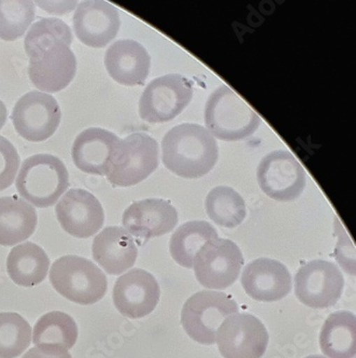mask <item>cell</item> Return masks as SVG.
<instances>
[{
  "instance_id": "obj_33",
  "label": "cell",
  "mask_w": 356,
  "mask_h": 358,
  "mask_svg": "<svg viewBox=\"0 0 356 358\" xmlns=\"http://www.w3.org/2000/svg\"><path fill=\"white\" fill-rule=\"evenodd\" d=\"M22 358H73L69 352L61 348L35 347L26 352Z\"/></svg>"
},
{
  "instance_id": "obj_5",
  "label": "cell",
  "mask_w": 356,
  "mask_h": 358,
  "mask_svg": "<svg viewBox=\"0 0 356 358\" xmlns=\"http://www.w3.org/2000/svg\"><path fill=\"white\" fill-rule=\"evenodd\" d=\"M159 164L156 140L147 134H131L118 142L106 178L115 187H128L150 177Z\"/></svg>"
},
{
  "instance_id": "obj_29",
  "label": "cell",
  "mask_w": 356,
  "mask_h": 358,
  "mask_svg": "<svg viewBox=\"0 0 356 358\" xmlns=\"http://www.w3.org/2000/svg\"><path fill=\"white\" fill-rule=\"evenodd\" d=\"M35 19V5L28 0H0V39L14 41Z\"/></svg>"
},
{
  "instance_id": "obj_9",
  "label": "cell",
  "mask_w": 356,
  "mask_h": 358,
  "mask_svg": "<svg viewBox=\"0 0 356 358\" xmlns=\"http://www.w3.org/2000/svg\"><path fill=\"white\" fill-rule=\"evenodd\" d=\"M70 45L68 42L54 41L28 55V75L39 91L57 93L73 82L77 59Z\"/></svg>"
},
{
  "instance_id": "obj_14",
  "label": "cell",
  "mask_w": 356,
  "mask_h": 358,
  "mask_svg": "<svg viewBox=\"0 0 356 358\" xmlns=\"http://www.w3.org/2000/svg\"><path fill=\"white\" fill-rule=\"evenodd\" d=\"M113 303L118 311L128 319H142L159 305L161 289L155 278L140 268L126 272L115 282Z\"/></svg>"
},
{
  "instance_id": "obj_8",
  "label": "cell",
  "mask_w": 356,
  "mask_h": 358,
  "mask_svg": "<svg viewBox=\"0 0 356 358\" xmlns=\"http://www.w3.org/2000/svg\"><path fill=\"white\" fill-rule=\"evenodd\" d=\"M243 255L235 242L223 238L211 240L194 259L197 281L210 289H226L239 278Z\"/></svg>"
},
{
  "instance_id": "obj_6",
  "label": "cell",
  "mask_w": 356,
  "mask_h": 358,
  "mask_svg": "<svg viewBox=\"0 0 356 358\" xmlns=\"http://www.w3.org/2000/svg\"><path fill=\"white\" fill-rule=\"evenodd\" d=\"M237 313H239L237 303L225 293L198 292L184 303L181 325L194 341L212 345L215 343V336L222 323Z\"/></svg>"
},
{
  "instance_id": "obj_30",
  "label": "cell",
  "mask_w": 356,
  "mask_h": 358,
  "mask_svg": "<svg viewBox=\"0 0 356 358\" xmlns=\"http://www.w3.org/2000/svg\"><path fill=\"white\" fill-rule=\"evenodd\" d=\"M54 41H65L73 43V33L69 26L62 20L48 17L36 22L24 42L26 54L29 55L31 52L39 48L50 45Z\"/></svg>"
},
{
  "instance_id": "obj_23",
  "label": "cell",
  "mask_w": 356,
  "mask_h": 358,
  "mask_svg": "<svg viewBox=\"0 0 356 358\" xmlns=\"http://www.w3.org/2000/svg\"><path fill=\"white\" fill-rule=\"evenodd\" d=\"M50 263L45 250L34 242H25L14 247L8 255V275L17 285L31 287L47 278Z\"/></svg>"
},
{
  "instance_id": "obj_28",
  "label": "cell",
  "mask_w": 356,
  "mask_h": 358,
  "mask_svg": "<svg viewBox=\"0 0 356 358\" xmlns=\"http://www.w3.org/2000/svg\"><path fill=\"white\" fill-rule=\"evenodd\" d=\"M31 343V327L20 314L0 313V358L19 357Z\"/></svg>"
},
{
  "instance_id": "obj_2",
  "label": "cell",
  "mask_w": 356,
  "mask_h": 358,
  "mask_svg": "<svg viewBox=\"0 0 356 358\" xmlns=\"http://www.w3.org/2000/svg\"><path fill=\"white\" fill-rule=\"evenodd\" d=\"M207 131L223 141H239L253 135L261 117L227 85L218 87L205 107Z\"/></svg>"
},
{
  "instance_id": "obj_24",
  "label": "cell",
  "mask_w": 356,
  "mask_h": 358,
  "mask_svg": "<svg viewBox=\"0 0 356 358\" xmlns=\"http://www.w3.org/2000/svg\"><path fill=\"white\" fill-rule=\"evenodd\" d=\"M320 348L327 358L355 357V315L345 310L332 313L320 333Z\"/></svg>"
},
{
  "instance_id": "obj_3",
  "label": "cell",
  "mask_w": 356,
  "mask_h": 358,
  "mask_svg": "<svg viewBox=\"0 0 356 358\" xmlns=\"http://www.w3.org/2000/svg\"><path fill=\"white\" fill-rule=\"evenodd\" d=\"M15 185L29 205L51 207L69 187V173L59 157L37 154L23 162Z\"/></svg>"
},
{
  "instance_id": "obj_21",
  "label": "cell",
  "mask_w": 356,
  "mask_h": 358,
  "mask_svg": "<svg viewBox=\"0 0 356 358\" xmlns=\"http://www.w3.org/2000/svg\"><path fill=\"white\" fill-rule=\"evenodd\" d=\"M119 140L118 136L104 128H87L73 142V163L83 173L107 176L112 154Z\"/></svg>"
},
{
  "instance_id": "obj_10",
  "label": "cell",
  "mask_w": 356,
  "mask_h": 358,
  "mask_svg": "<svg viewBox=\"0 0 356 358\" xmlns=\"http://www.w3.org/2000/svg\"><path fill=\"white\" fill-rule=\"evenodd\" d=\"M11 119L21 137L31 142H42L57 131L62 110L53 96L43 92H29L17 100Z\"/></svg>"
},
{
  "instance_id": "obj_16",
  "label": "cell",
  "mask_w": 356,
  "mask_h": 358,
  "mask_svg": "<svg viewBox=\"0 0 356 358\" xmlns=\"http://www.w3.org/2000/svg\"><path fill=\"white\" fill-rule=\"evenodd\" d=\"M55 211L64 231L82 239L97 234L105 222L103 206L85 189L68 191L56 205Z\"/></svg>"
},
{
  "instance_id": "obj_25",
  "label": "cell",
  "mask_w": 356,
  "mask_h": 358,
  "mask_svg": "<svg viewBox=\"0 0 356 358\" xmlns=\"http://www.w3.org/2000/svg\"><path fill=\"white\" fill-rule=\"evenodd\" d=\"M215 228L206 221H191L180 226L170 239L169 251L173 261L182 267L193 268L194 259L201 248L217 239Z\"/></svg>"
},
{
  "instance_id": "obj_7",
  "label": "cell",
  "mask_w": 356,
  "mask_h": 358,
  "mask_svg": "<svg viewBox=\"0 0 356 358\" xmlns=\"http://www.w3.org/2000/svg\"><path fill=\"white\" fill-rule=\"evenodd\" d=\"M194 89L183 76L170 73L150 82L139 100V115L148 123L175 119L191 103Z\"/></svg>"
},
{
  "instance_id": "obj_4",
  "label": "cell",
  "mask_w": 356,
  "mask_h": 358,
  "mask_svg": "<svg viewBox=\"0 0 356 358\" xmlns=\"http://www.w3.org/2000/svg\"><path fill=\"white\" fill-rule=\"evenodd\" d=\"M50 281L57 293L81 306L98 303L108 289L105 273L89 259L76 255L55 261L50 270Z\"/></svg>"
},
{
  "instance_id": "obj_18",
  "label": "cell",
  "mask_w": 356,
  "mask_h": 358,
  "mask_svg": "<svg viewBox=\"0 0 356 358\" xmlns=\"http://www.w3.org/2000/svg\"><path fill=\"white\" fill-rule=\"evenodd\" d=\"M241 285L252 299L273 303L291 293V273L276 259H255L248 264L242 272Z\"/></svg>"
},
{
  "instance_id": "obj_19",
  "label": "cell",
  "mask_w": 356,
  "mask_h": 358,
  "mask_svg": "<svg viewBox=\"0 0 356 358\" xmlns=\"http://www.w3.org/2000/svg\"><path fill=\"white\" fill-rule=\"evenodd\" d=\"M105 66L110 77L122 85L145 84L151 68V56L141 43L125 39L115 42L105 54Z\"/></svg>"
},
{
  "instance_id": "obj_1",
  "label": "cell",
  "mask_w": 356,
  "mask_h": 358,
  "mask_svg": "<svg viewBox=\"0 0 356 358\" xmlns=\"http://www.w3.org/2000/svg\"><path fill=\"white\" fill-rule=\"evenodd\" d=\"M162 159L178 177L198 179L215 168L219 147L207 128L198 124H180L164 136Z\"/></svg>"
},
{
  "instance_id": "obj_31",
  "label": "cell",
  "mask_w": 356,
  "mask_h": 358,
  "mask_svg": "<svg viewBox=\"0 0 356 358\" xmlns=\"http://www.w3.org/2000/svg\"><path fill=\"white\" fill-rule=\"evenodd\" d=\"M20 155L7 138L0 136V192L9 189L17 177Z\"/></svg>"
},
{
  "instance_id": "obj_35",
  "label": "cell",
  "mask_w": 356,
  "mask_h": 358,
  "mask_svg": "<svg viewBox=\"0 0 356 358\" xmlns=\"http://www.w3.org/2000/svg\"><path fill=\"white\" fill-rule=\"evenodd\" d=\"M305 358H327V357H324V356H322V355H310V356H307V357H305Z\"/></svg>"
},
{
  "instance_id": "obj_27",
  "label": "cell",
  "mask_w": 356,
  "mask_h": 358,
  "mask_svg": "<svg viewBox=\"0 0 356 358\" xmlns=\"http://www.w3.org/2000/svg\"><path fill=\"white\" fill-rule=\"evenodd\" d=\"M205 208L209 219L222 227H237L247 217L245 200L229 186L212 189L206 197Z\"/></svg>"
},
{
  "instance_id": "obj_32",
  "label": "cell",
  "mask_w": 356,
  "mask_h": 358,
  "mask_svg": "<svg viewBox=\"0 0 356 358\" xmlns=\"http://www.w3.org/2000/svg\"><path fill=\"white\" fill-rule=\"evenodd\" d=\"M336 231L339 233V236H338V245L337 250H336V259L337 261L341 264L343 269L346 270L347 273H350V275H355V263L352 262L351 259L348 257V255L352 256L354 257V248L352 245V243H349L348 245V242L350 241L349 237H348L347 234H346L345 229L341 227V224L340 222L336 221Z\"/></svg>"
},
{
  "instance_id": "obj_15",
  "label": "cell",
  "mask_w": 356,
  "mask_h": 358,
  "mask_svg": "<svg viewBox=\"0 0 356 358\" xmlns=\"http://www.w3.org/2000/svg\"><path fill=\"white\" fill-rule=\"evenodd\" d=\"M178 211L169 201L159 198L136 201L124 211V229L145 245L152 238L161 237L175 229Z\"/></svg>"
},
{
  "instance_id": "obj_20",
  "label": "cell",
  "mask_w": 356,
  "mask_h": 358,
  "mask_svg": "<svg viewBox=\"0 0 356 358\" xmlns=\"http://www.w3.org/2000/svg\"><path fill=\"white\" fill-rule=\"evenodd\" d=\"M93 259L108 275H119L135 265L138 256L135 240L119 226H110L96 236Z\"/></svg>"
},
{
  "instance_id": "obj_11",
  "label": "cell",
  "mask_w": 356,
  "mask_h": 358,
  "mask_svg": "<svg viewBox=\"0 0 356 358\" xmlns=\"http://www.w3.org/2000/svg\"><path fill=\"white\" fill-rule=\"evenodd\" d=\"M345 279L335 264L322 259L301 266L295 275V296L303 305L327 309L339 301Z\"/></svg>"
},
{
  "instance_id": "obj_13",
  "label": "cell",
  "mask_w": 356,
  "mask_h": 358,
  "mask_svg": "<svg viewBox=\"0 0 356 358\" xmlns=\"http://www.w3.org/2000/svg\"><path fill=\"white\" fill-rule=\"evenodd\" d=\"M215 342L224 358H261L269 335L261 320L252 314L237 313L222 323Z\"/></svg>"
},
{
  "instance_id": "obj_22",
  "label": "cell",
  "mask_w": 356,
  "mask_h": 358,
  "mask_svg": "<svg viewBox=\"0 0 356 358\" xmlns=\"http://www.w3.org/2000/svg\"><path fill=\"white\" fill-rule=\"evenodd\" d=\"M38 217L35 208L17 196L0 198V245L12 247L35 233Z\"/></svg>"
},
{
  "instance_id": "obj_17",
  "label": "cell",
  "mask_w": 356,
  "mask_h": 358,
  "mask_svg": "<svg viewBox=\"0 0 356 358\" xmlns=\"http://www.w3.org/2000/svg\"><path fill=\"white\" fill-rule=\"evenodd\" d=\"M121 20L115 7L101 0H87L78 5L73 28L78 39L87 47L101 49L115 39Z\"/></svg>"
},
{
  "instance_id": "obj_34",
  "label": "cell",
  "mask_w": 356,
  "mask_h": 358,
  "mask_svg": "<svg viewBox=\"0 0 356 358\" xmlns=\"http://www.w3.org/2000/svg\"><path fill=\"white\" fill-rule=\"evenodd\" d=\"M6 121H7V108H6L5 103L0 100V129L3 127Z\"/></svg>"
},
{
  "instance_id": "obj_26",
  "label": "cell",
  "mask_w": 356,
  "mask_h": 358,
  "mask_svg": "<svg viewBox=\"0 0 356 358\" xmlns=\"http://www.w3.org/2000/svg\"><path fill=\"white\" fill-rule=\"evenodd\" d=\"M78 340L75 320L61 311L49 312L40 317L34 327L33 343L36 347L73 349Z\"/></svg>"
},
{
  "instance_id": "obj_12",
  "label": "cell",
  "mask_w": 356,
  "mask_h": 358,
  "mask_svg": "<svg viewBox=\"0 0 356 358\" xmlns=\"http://www.w3.org/2000/svg\"><path fill=\"white\" fill-rule=\"evenodd\" d=\"M262 191L280 203L297 199L305 189L306 173L293 154L277 150L263 157L257 168Z\"/></svg>"
}]
</instances>
